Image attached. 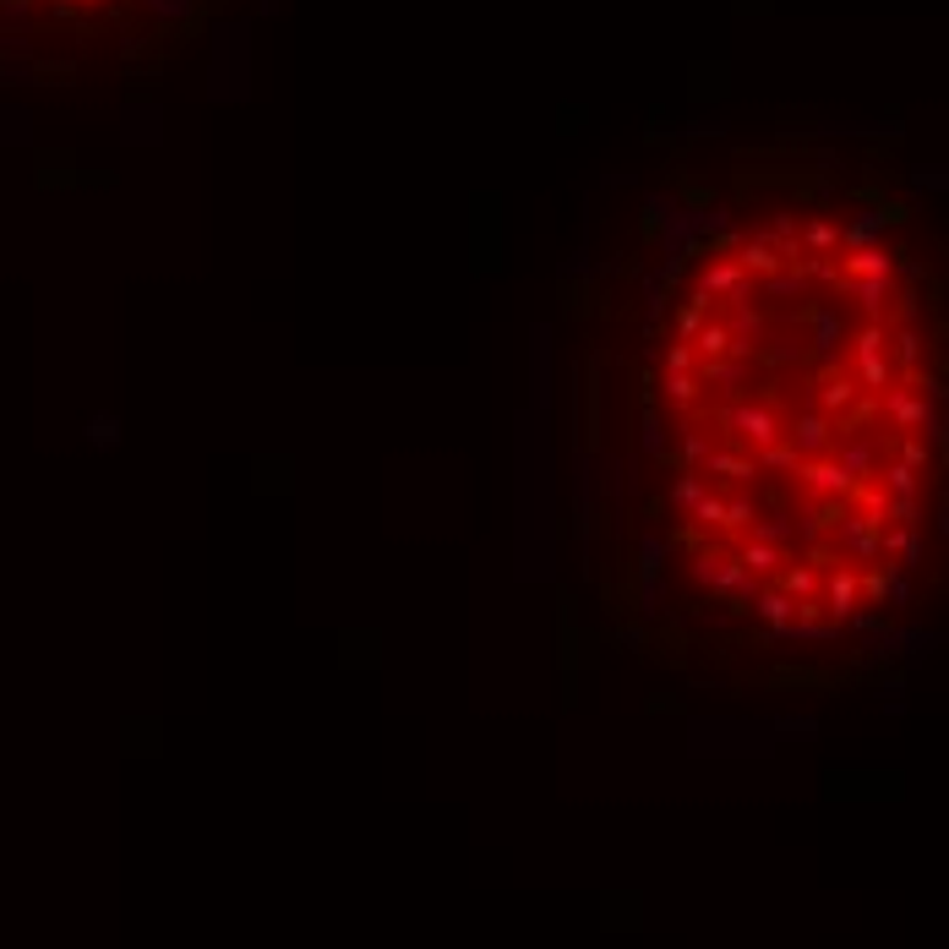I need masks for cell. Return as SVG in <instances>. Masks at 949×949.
<instances>
[{
    "label": "cell",
    "instance_id": "1",
    "mask_svg": "<svg viewBox=\"0 0 949 949\" xmlns=\"http://www.w3.org/2000/svg\"><path fill=\"white\" fill-rule=\"evenodd\" d=\"M938 344L900 230L846 197L731 213L650 371L666 546L769 639H840L911 584L938 492Z\"/></svg>",
    "mask_w": 949,
    "mask_h": 949
},
{
    "label": "cell",
    "instance_id": "2",
    "mask_svg": "<svg viewBox=\"0 0 949 949\" xmlns=\"http://www.w3.org/2000/svg\"><path fill=\"white\" fill-rule=\"evenodd\" d=\"M56 12H104V7H121V0H45Z\"/></svg>",
    "mask_w": 949,
    "mask_h": 949
}]
</instances>
